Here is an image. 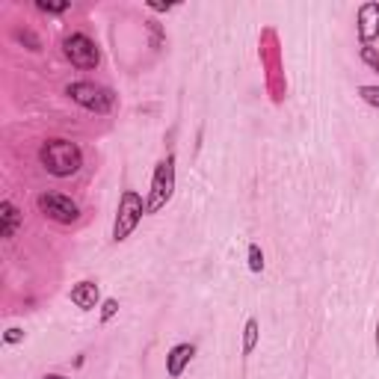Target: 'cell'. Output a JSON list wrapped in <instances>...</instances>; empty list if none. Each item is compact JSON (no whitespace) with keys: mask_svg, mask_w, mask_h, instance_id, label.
Returning a JSON list of instances; mask_svg holds the SVG:
<instances>
[{"mask_svg":"<svg viewBox=\"0 0 379 379\" xmlns=\"http://www.w3.org/2000/svg\"><path fill=\"white\" fill-rule=\"evenodd\" d=\"M39 161H42V166L54 178H68L83 166V154H81V148L74 143H68V139H48L42 145V152H39Z\"/></svg>","mask_w":379,"mask_h":379,"instance_id":"obj_1","label":"cell"},{"mask_svg":"<svg viewBox=\"0 0 379 379\" xmlns=\"http://www.w3.org/2000/svg\"><path fill=\"white\" fill-rule=\"evenodd\" d=\"M261 63L267 65V89H270L273 101H282L285 92H287V83L282 77V51H278V36L276 30L267 27L261 33Z\"/></svg>","mask_w":379,"mask_h":379,"instance_id":"obj_2","label":"cell"},{"mask_svg":"<svg viewBox=\"0 0 379 379\" xmlns=\"http://www.w3.org/2000/svg\"><path fill=\"white\" fill-rule=\"evenodd\" d=\"M175 196V154H166L161 163L154 169V178H152V193L145 198V211L148 214H157L172 202Z\"/></svg>","mask_w":379,"mask_h":379,"instance_id":"obj_3","label":"cell"},{"mask_svg":"<svg viewBox=\"0 0 379 379\" xmlns=\"http://www.w3.org/2000/svg\"><path fill=\"white\" fill-rule=\"evenodd\" d=\"M143 214H148L143 196H139L136 190H125L122 198H119V211H116V223H113V240L116 243L127 240V237L134 234V228L139 225Z\"/></svg>","mask_w":379,"mask_h":379,"instance_id":"obj_4","label":"cell"},{"mask_svg":"<svg viewBox=\"0 0 379 379\" xmlns=\"http://www.w3.org/2000/svg\"><path fill=\"white\" fill-rule=\"evenodd\" d=\"M65 95L72 98L74 104H81L92 113H110L116 107V92L107 86H98V83H86V81H77V83H68L65 86Z\"/></svg>","mask_w":379,"mask_h":379,"instance_id":"obj_5","label":"cell"},{"mask_svg":"<svg viewBox=\"0 0 379 379\" xmlns=\"http://www.w3.org/2000/svg\"><path fill=\"white\" fill-rule=\"evenodd\" d=\"M63 54L68 57V63L77 68H98L101 63V51L86 33H72L63 39Z\"/></svg>","mask_w":379,"mask_h":379,"instance_id":"obj_6","label":"cell"},{"mask_svg":"<svg viewBox=\"0 0 379 379\" xmlns=\"http://www.w3.org/2000/svg\"><path fill=\"white\" fill-rule=\"evenodd\" d=\"M39 211H42L45 216L57 219V223L63 225H72L77 223V216H81V207H77V202H72L68 196H59V193H42L36 198Z\"/></svg>","mask_w":379,"mask_h":379,"instance_id":"obj_7","label":"cell"},{"mask_svg":"<svg viewBox=\"0 0 379 379\" xmlns=\"http://www.w3.org/2000/svg\"><path fill=\"white\" fill-rule=\"evenodd\" d=\"M358 39H362V45L367 48L379 39V3H362L358 6Z\"/></svg>","mask_w":379,"mask_h":379,"instance_id":"obj_8","label":"cell"},{"mask_svg":"<svg viewBox=\"0 0 379 379\" xmlns=\"http://www.w3.org/2000/svg\"><path fill=\"white\" fill-rule=\"evenodd\" d=\"M72 303L81 308V311H92V308L101 303V287H98L95 282H77L74 287H72Z\"/></svg>","mask_w":379,"mask_h":379,"instance_id":"obj_9","label":"cell"},{"mask_svg":"<svg viewBox=\"0 0 379 379\" xmlns=\"http://www.w3.org/2000/svg\"><path fill=\"white\" fill-rule=\"evenodd\" d=\"M193 356H196V347L193 344H175L172 350H169V356H166V373L172 376V379H178L184 373V367L193 362Z\"/></svg>","mask_w":379,"mask_h":379,"instance_id":"obj_10","label":"cell"},{"mask_svg":"<svg viewBox=\"0 0 379 379\" xmlns=\"http://www.w3.org/2000/svg\"><path fill=\"white\" fill-rule=\"evenodd\" d=\"M0 223H3L0 225V234H3L6 240L9 237H15V228H18V223H21V214H18V207L9 202V198L6 202H0Z\"/></svg>","mask_w":379,"mask_h":379,"instance_id":"obj_11","label":"cell"},{"mask_svg":"<svg viewBox=\"0 0 379 379\" xmlns=\"http://www.w3.org/2000/svg\"><path fill=\"white\" fill-rule=\"evenodd\" d=\"M258 335H261V326H258L255 317H249L243 326V356H252L258 347Z\"/></svg>","mask_w":379,"mask_h":379,"instance_id":"obj_12","label":"cell"},{"mask_svg":"<svg viewBox=\"0 0 379 379\" xmlns=\"http://www.w3.org/2000/svg\"><path fill=\"white\" fill-rule=\"evenodd\" d=\"M249 270L252 273H261L264 270V252L258 243H249Z\"/></svg>","mask_w":379,"mask_h":379,"instance_id":"obj_13","label":"cell"},{"mask_svg":"<svg viewBox=\"0 0 379 379\" xmlns=\"http://www.w3.org/2000/svg\"><path fill=\"white\" fill-rule=\"evenodd\" d=\"M358 98L379 110V86H358Z\"/></svg>","mask_w":379,"mask_h":379,"instance_id":"obj_14","label":"cell"},{"mask_svg":"<svg viewBox=\"0 0 379 379\" xmlns=\"http://www.w3.org/2000/svg\"><path fill=\"white\" fill-rule=\"evenodd\" d=\"M36 6L42 9V12H54V15H59V12H65V9L72 6V3H68V0H63V3H51V0H36Z\"/></svg>","mask_w":379,"mask_h":379,"instance_id":"obj_15","label":"cell"},{"mask_svg":"<svg viewBox=\"0 0 379 379\" xmlns=\"http://www.w3.org/2000/svg\"><path fill=\"white\" fill-rule=\"evenodd\" d=\"M119 314V299H104L101 305V323H110Z\"/></svg>","mask_w":379,"mask_h":379,"instance_id":"obj_16","label":"cell"},{"mask_svg":"<svg viewBox=\"0 0 379 379\" xmlns=\"http://www.w3.org/2000/svg\"><path fill=\"white\" fill-rule=\"evenodd\" d=\"M15 39H18V42H27V45H30V51H42V42H39V39H36L33 33H30V30H18Z\"/></svg>","mask_w":379,"mask_h":379,"instance_id":"obj_17","label":"cell"},{"mask_svg":"<svg viewBox=\"0 0 379 379\" xmlns=\"http://www.w3.org/2000/svg\"><path fill=\"white\" fill-rule=\"evenodd\" d=\"M362 59H365V63L373 68V72H379V54L373 51L371 45H367V48H362Z\"/></svg>","mask_w":379,"mask_h":379,"instance_id":"obj_18","label":"cell"},{"mask_svg":"<svg viewBox=\"0 0 379 379\" xmlns=\"http://www.w3.org/2000/svg\"><path fill=\"white\" fill-rule=\"evenodd\" d=\"M3 341H6V344H21V341H24V329H18V326L6 329V332H3Z\"/></svg>","mask_w":379,"mask_h":379,"instance_id":"obj_19","label":"cell"},{"mask_svg":"<svg viewBox=\"0 0 379 379\" xmlns=\"http://www.w3.org/2000/svg\"><path fill=\"white\" fill-rule=\"evenodd\" d=\"M154 9V12H166V9H172V3H148Z\"/></svg>","mask_w":379,"mask_h":379,"instance_id":"obj_20","label":"cell"},{"mask_svg":"<svg viewBox=\"0 0 379 379\" xmlns=\"http://www.w3.org/2000/svg\"><path fill=\"white\" fill-rule=\"evenodd\" d=\"M45 379H65V376H59V373H48Z\"/></svg>","mask_w":379,"mask_h":379,"instance_id":"obj_21","label":"cell"}]
</instances>
